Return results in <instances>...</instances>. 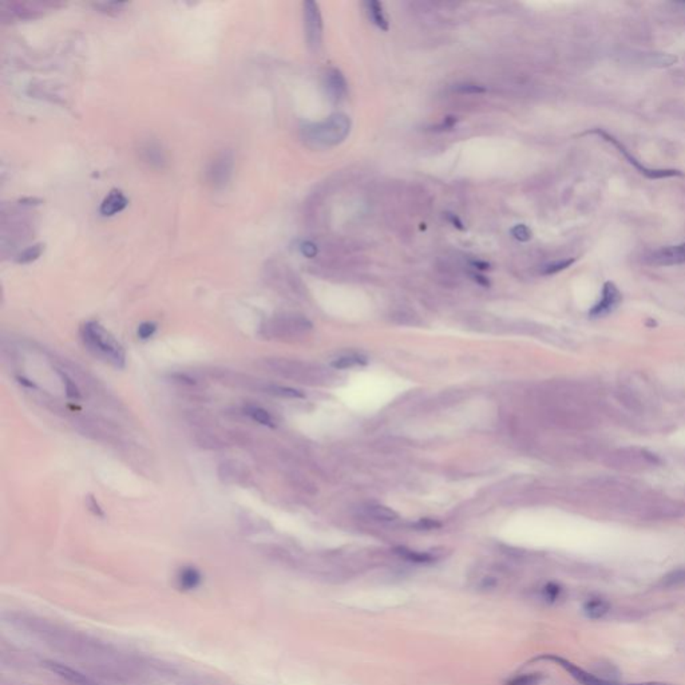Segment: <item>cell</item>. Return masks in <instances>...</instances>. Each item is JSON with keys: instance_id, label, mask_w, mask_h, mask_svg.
Instances as JSON below:
<instances>
[{"instance_id": "1", "label": "cell", "mask_w": 685, "mask_h": 685, "mask_svg": "<svg viewBox=\"0 0 685 685\" xmlns=\"http://www.w3.org/2000/svg\"><path fill=\"white\" fill-rule=\"evenodd\" d=\"M80 335L87 350L96 358L109 362L117 368L125 367L126 355L122 346L99 323H86L80 330Z\"/></svg>"}, {"instance_id": "2", "label": "cell", "mask_w": 685, "mask_h": 685, "mask_svg": "<svg viewBox=\"0 0 685 685\" xmlns=\"http://www.w3.org/2000/svg\"><path fill=\"white\" fill-rule=\"evenodd\" d=\"M350 119L343 114L332 115L327 122L305 128V140L316 145H336L350 133Z\"/></svg>"}, {"instance_id": "3", "label": "cell", "mask_w": 685, "mask_h": 685, "mask_svg": "<svg viewBox=\"0 0 685 685\" xmlns=\"http://www.w3.org/2000/svg\"><path fill=\"white\" fill-rule=\"evenodd\" d=\"M590 134H597L598 137H601L603 140H605L606 142L613 145L614 147L619 149V152L624 154V157L626 160L629 161V163H632L638 172L641 175H645L647 178H651V179H660V178H670V177H684V173L680 172V170H676V169H651V168H647L644 166L638 159H635L629 152L628 149L624 146V145L617 140L614 138L613 135H610L609 133H606L604 130H600V128H594L589 131Z\"/></svg>"}, {"instance_id": "4", "label": "cell", "mask_w": 685, "mask_h": 685, "mask_svg": "<svg viewBox=\"0 0 685 685\" xmlns=\"http://www.w3.org/2000/svg\"><path fill=\"white\" fill-rule=\"evenodd\" d=\"M233 154L228 150L219 153L214 159L209 162L205 170V179L207 184L213 188L219 189L223 188L233 173Z\"/></svg>"}, {"instance_id": "5", "label": "cell", "mask_w": 685, "mask_h": 685, "mask_svg": "<svg viewBox=\"0 0 685 685\" xmlns=\"http://www.w3.org/2000/svg\"><path fill=\"white\" fill-rule=\"evenodd\" d=\"M304 26L308 45L312 48L319 47L323 38V20L318 3H304Z\"/></svg>"}, {"instance_id": "6", "label": "cell", "mask_w": 685, "mask_h": 685, "mask_svg": "<svg viewBox=\"0 0 685 685\" xmlns=\"http://www.w3.org/2000/svg\"><path fill=\"white\" fill-rule=\"evenodd\" d=\"M621 300V292L619 290V288L616 287V284L612 281H606L604 287H603L601 299L590 309V318L597 319V318H604L606 315L612 314L620 305Z\"/></svg>"}, {"instance_id": "7", "label": "cell", "mask_w": 685, "mask_h": 685, "mask_svg": "<svg viewBox=\"0 0 685 685\" xmlns=\"http://www.w3.org/2000/svg\"><path fill=\"white\" fill-rule=\"evenodd\" d=\"M648 261L654 265H660V267L685 264V242L654 251V253L648 257Z\"/></svg>"}, {"instance_id": "8", "label": "cell", "mask_w": 685, "mask_h": 685, "mask_svg": "<svg viewBox=\"0 0 685 685\" xmlns=\"http://www.w3.org/2000/svg\"><path fill=\"white\" fill-rule=\"evenodd\" d=\"M546 658L549 660H553L554 663H557L558 665H561L564 670L566 672L570 673V676L574 677L578 683H581L582 685H617L613 684V683H609V682H605L603 679H598L594 675H591L589 672L574 665L573 663L565 660V658H561V657H556V656H547Z\"/></svg>"}, {"instance_id": "9", "label": "cell", "mask_w": 685, "mask_h": 685, "mask_svg": "<svg viewBox=\"0 0 685 685\" xmlns=\"http://www.w3.org/2000/svg\"><path fill=\"white\" fill-rule=\"evenodd\" d=\"M128 198L125 197V194L121 191L114 189L103 198L101 207H99V212L103 217H112L114 214L122 212L125 207H128Z\"/></svg>"}, {"instance_id": "10", "label": "cell", "mask_w": 685, "mask_h": 685, "mask_svg": "<svg viewBox=\"0 0 685 685\" xmlns=\"http://www.w3.org/2000/svg\"><path fill=\"white\" fill-rule=\"evenodd\" d=\"M45 668H47L50 672L58 675L59 677H62L64 680L73 683L75 685H93L91 682L83 676L80 672L77 670H71L68 667H66L64 664H59V663H55V661H45L43 663Z\"/></svg>"}, {"instance_id": "11", "label": "cell", "mask_w": 685, "mask_h": 685, "mask_svg": "<svg viewBox=\"0 0 685 685\" xmlns=\"http://www.w3.org/2000/svg\"><path fill=\"white\" fill-rule=\"evenodd\" d=\"M325 84H327V90H328L330 96L336 102L343 99L347 94V82L344 80L343 74L337 68H331L327 73Z\"/></svg>"}, {"instance_id": "12", "label": "cell", "mask_w": 685, "mask_h": 685, "mask_svg": "<svg viewBox=\"0 0 685 685\" xmlns=\"http://www.w3.org/2000/svg\"><path fill=\"white\" fill-rule=\"evenodd\" d=\"M364 6H366L367 14H368V17L371 19V22L383 31H388V29H390L388 19H387L385 13L383 10L382 3L376 1V0H369V1L364 3Z\"/></svg>"}, {"instance_id": "13", "label": "cell", "mask_w": 685, "mask_h": 685, "mask_svg": "<svg viewBox=\"0 0 685 685\" xmlns=\"http://www.w3.org/2000/svg\"><path fill=\"white\" fill-rule=\"evenodd\" d=\"M260 390H261V391H264V392L272 394V395L280 397V398H304L303 392H300L299 390H295V388H290V387H284V385H277V384H265V385H260Z\"/></svg>"}, {"instance_id": "14", "label": "cell", "mask_w": 685, "mask_h": 685, "mask_svg": "<svg viewBox=\"0 0 685 685\" xmlns=\"http://www.w3.org/2000/svg\"><path fill=\"white\" fill-rule=\"evenodd\" d=\"M609 604L606 603L605 600H601V598H591L589 600L585 606H584V612L585 614L589 617V619H593V620H597V619H601L604 617L606 613L609 612Z\"/></svg>"}, {"instance_id": "15", "label": "cell", "mask_w": 685, "mask_h": 685, "mask_svg": "<svg viewBox=\"0 0 685 685\" xmlns=\"http://www.w3.org/2000/svg\"><path fill=\"white\" fill-rule=\"evenodd\" d=\"M367 513L369 517L375 518L376 521H382V522H392V521L398 520V514L395 511L387 508V506H382V505L369 506L367 509Z\"/></svg>"}, {"instance_id": "16", "label": "cell", "mask_w": 685, "mask_h": 685, "mask_svg": "<svg viewBox=\"0 0 685 685\" xmlns=\"http://www.w3.org/2000/svg\"><path fill=\"white\" fill-rule=\"evenodd\" d=\"M645 62L649 66H654V67H670V66L679 62V58L676 55H672V54L654 52V54L647 55Z\"/></svg>"}, {"instance_id": "17", "label": "cell", "mask_w": 685, "mask_h": 685, "mask_svg": "<svg viewBox=\"0 0 685 685\" xmlns=\"http://www.w3.org/2000/svg\"><path fill=\"white\" fill-rule=\"evenodd\" d=\"M245 413H246L248 416H251V419H253L255 422L263 425V426H270V427L274 426V420H273L271 414L267 410L261 408V407L248 406L245 408Z\"/></svg>"}, {"instance_id": "18", "label": "cell", "mask_w": 685, "mask_h": 685, "mask_svg": "<svg viewBox=\"0 0 685 685\" xmlns=\"http://www.w3.org/2000/svg\"><path fill=\"white\" fill-rule=\"evenodd\" d=\"M367 359L360 355H347L337 358L335 362H332V367L336 369H347L353 367L366 366Z\"/></svg>"}, {"instance_id": "19", "label": "cell", "mask_w": 685, "mask_h": 685, "mask_svg": "<svg viewBox=\"0 0 685 685\" xmlns=\"http://www.w3.org/2000/svg\"><path fill=\"white\" fill-rule=\"evenodd\" d=\"M42 252H43V245L42 244L32 245V246H29L27 249H24L20 255L17 256L16 261L20 263V264H29V263L35 261L39 256L42 255Z\"/></svg>"}, {"instance_id": "20", "label": "cell", "mask_w": 685, "mask_h": 685, "mask_svg": "<svg viewBox=\"0 0 685 685\" xmlns=\"http://www.w3.org/2000/svg\"><path fill=\"white\" fill-rule=\"evenodd\" d=\"M58 374H59V376H61V378H62V381H64L67 398L74 399V400H78V399H80V388H78V385L75 384V382H73V381H71V379L67 376V374H64V371H59V369H58Z\"/></svg>"}, {"instance_id": "21", "label": "cell", "mask_w": 685, "mask_h": 685, "mask_svg": "<svg viewBox=\"0 0 685 685\" xmlns=\"http://www.w3.org/2000/svg\"><path fill=\"white\" fill-rule=\"evenodd\" d=\"M574 258H565V260H559V261H556V263H552L549 265H546L543 268L542 273L543 274H554V273H558V272L565 271L568 270L569 267H572L574 264Z\"/></svg>"}, {"instance_id": "22", "label": "cell", "mask_w": 685, "mask_h": 685, "mask_svg": "<svg viewBox=\"0 0 685 685\" xmlns=\"http://www.w3.org/2000/svg\"><path fill=\"white\" fill-rule=\"evenodd\" d=\"M200 581V574L194 569H185L181 573V584L186 588H194Z\"/></svg>"}, {"instance_id": "23", "label": "cell", "mask_w": 685, "mask_h": 685, "mask_svg": "<svg viewBox=\"0 0 685 685\" xmlns=\"http://www.w3.org/2000/svg\"><path fill=\"white\" fill-rule=\"evenodd\" d=\"M156 331H157V324L156 323H153V321H145V323H142L138 327L137 335H138L140 339H142V340H147V339H150V337L154 336Z\"/></svg>"}, {"instance_id": "24", "label": "cell", "mask_w": 685, "mask_h": 685, "mask_svg": "<svg viewBox=\"0 0 685 685\" xmlns=\"http://www.w3.org/2000/svg\"><path fill=\"white\" fill-rule=\"evenodd\" d=\"M511 235H513V237H514V239L518 240V241H521V242H527L529 240L531 239V236H533L531 230H530V229H529L526 225H524V223L515 225V226L511 229Z\"/></svg>"}, {"instance_id": "25", "label": "cell", "mask_w": 685, "mask_h": 685, "mask_svg": "<svg viewBox=\"0 0 685 685\" xmlns=\"http://www.w3.org/2000/svg\"><path fill=\"white\" fill-rule=\"evenodd\" d=\"M541 676L538 673H533V675H524L521 677H515L514 680H511L508 683V685H538L540 682H541Z\"/></svg>"}, {"instance_id": "26", "label": "cell", "mask_w": 685, "mask_h": 685, "mask_svg": "<svg viewBox=\"0 0 685 685\" xmlns=\"http://www.w3.org/2000/svg\"><path fill=\"white\" fill-rule=\"evenodd\" d=\"M455 90L458 93H462V94H483L486 93V89L483 86H479V84H474V83H463V84H458L455 87Z\"/></svg>"}, {"instance_id": "27", "label": "cell", "mask_w": 685, "mask_h": 685, "mask_svg": "<svg viewBox=\"0 0 685 685\" xmlns=\"http://www.w3.org/2000/svg\"><path fill=\"white\" fill-rule=\"evenodd\" d=\"M96 8H99L102 13H118L122 7H125V3H96L94 4Z\"/></svg>"}, {"instance_id": "28", "label": "cell", "mask_w": 685, "mask_h": 685, "mask_svg": "<svg viewBox=\"0 0 685 685\" xmlns=\"http://www.w3.org/2000/svg\"><path fill=\"white\" fill-rule=\"evenodd\" d=\"M399 553H400L402 556L408 558V559L416 561V562H427V561H430L431 559L427 554H419V553L410 552V550H406V549H400V550H399Z\"/></svg>"}, {"instance_id": "29", "label": "cell", "mask_w": 685, "mask_h": 685, "mask_svg": "<svg viewBox=\"0 0 685 685\" xmlns=\"http://www.w3.org/2000/svg\"><path fill=\"white\" fill-rule=\"evenodd\" d=\"M300 249H302V253L305 257H309V258H312V257L318 255V246L314 242H311V241L303 242L302 246H300Z\"/></svg>"}, {"instance_id": "30", "label": "cell", "mask_w": 685, "mask_h": 685, "mask_svg": "<svg viewBox=\"0 0 685 685\" xmlns=\"http://www.w3.org/2000/svg\"><path fill=\"white\" fill-rule=\"evenodd\" d=\"M457 122H458V119H457L455 117H446L441 125H438V126L432 128V130H435V131H445V130H451V128H454V126L457 125Z\"/></svg>"}, {"instance_id": "31", "label": "cell", "mask_w": 685, "mask_h": 685, "mask_svg": "<svg viewBox=\"0 0 685 685\" xmlns=\"http://www.w3.org/2000/svg\"><path fill=\"white\" fill-rule=\"evenodd\" d=\"M87 506H89V509L93 511V513H94L96 515H98V517H103V515H105V513H103V510H102V508H101V506H99V503L96 502V498H94V496H91V495L87 498Z\"/></svg>"}, {"instance_id": "32", "label": "cell", "mask_w": 685, "mask_h": 685, "mask_svg": "<svg viewBox=\"0 0 685 685\" xmlns=\"http://www.w3.org/2000/svg\"><path fill=\"white\" fill-rule=\"evenodd\" d=\"M447 219H448V221L452 223V225H454L457 229H459V230H464V226H463L462 221L459 220V217H457V216H455V214H452V213H447Z\"/></svg>"}, {"instance_id": "33", "label": "cell", "mask_w": 685, "mask_h": 685, "mask_svg": "<svg viewBox=\"0 0 685 685\" xmlns=\"http://www.w3.org/2000/svg\"><path fill=\"white\" fill-rule=\"evenodd\" d=\"M471 277H473V280H474L476 283H478L479 286H482V287H490V281H489V279H486L485 276H480V274H471Z\"/></svg>"}, {"instance_id": "34", "label": "cell", "mask_w": 685, "mask_h": 685, "mask_svg": "<svg viewBox=\"0 0 685 685\" xmlns=\"http://www.w3.org/2000/svg\"><path fill=\"white\" fill-rule=\"evenodd\" d=\"M471 265H473V267H476L477 270H480V271H487V270H490V264H489V263H486V261H479V260H477V261H471Z\"/></svg>"}, {"instance_id": "35", "label": "cell", "mask_w": 685, "mask_h": 685, "mask_svg": "<svg viewBox=\"0 0 685 685\" xmlns=\"http://www.w3.org/2000/svg\"><path fill=\"white\" fill-rule=\"evenodd\" d=\"M546 590H547L549 597H550L552 600H554V598L557 597L558 593H559V589H558L557 587H554V585H549V587H547V589Z\"/></svg>"}, {"instance_id": "36", "label": "cell", "mask_w": 685, "mask_h": 685, "mask_svg": "<svg viewBox=\"0 0 685 685\" xmlns=\"http://www.w3.org/2000/svg\"><path fill=\"white\" fill-rule=\"evenodd\" d=\"M626 685H673V684H668V683H660V682H648V683H636V684H626Z\"/></svg>"}]
</instances>
